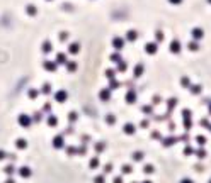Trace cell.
Wrapping results in <instances>:
<instances>
[{"mask_svg":"<svg viewBox=\"0 0 211 183\" xmlns=\"http://www.w3.org/2000/svg\"><path fill=\"white\" fill-rule=\"evenodd\" d=\"M128 39H130V41H135V39H136V32H135V31H130V32H128Z\"/></svg>","mask_w":211,"mask_h":183,"instance_id":"34","label":"cell"},{"mask_svg":"<svg viewBox=\"0 0 211 183\" xmlns=\"http://www.w3.org/2000/svg\"><path fill=\"white\" fill-rule=\"evenodd\" d=\"M112 183H123V178H121V176H116V178H114V182Z\"/></svg>","mask_w":211,"mask_h":183,"instance_id":"45","label":"cell"},{"mask_svg":"<svg viewBox=\"0 0 211 183\" xmlns=\"http://www.w3.org/2000/svg\"><path fill=\"white\" fill-rule=\"evenodd\" d=\"M182 87H189V80L187 78H182Z\"/></svg>","mask_w":211,"mask_h":183,"instance_id":"41","label":"cell"},{"mask_svg":"<svg viewBox=\"0 0 211 183\" xmlns=\"http://www.w3.org/2000/svg\"><path fill=\"white\" fill-rule=\"evenodd\" d=\"M169 129H170V131H174V129H175V124H174V122H170V124H169Z\"/></svg>","mask_w":211,"mask_h":183,"instance_id":"52","label":"cell"},{"mask_svg":"<svg viewBox=\"0 0 211 183\" xmlns=\"http://www.w3.org/2000/svg\"><path fill=\"white\" fill-rule=\"evenodd\" d=\"M175 104H177V100H175V98H170V102H169V109H167V117L170 116V112H172V109L175 107Z\"/></svg>","mask_w":211,"mask_h":183,"instance_id":"13","label":"cell"},{"mask_svg":"<svg viewBox=\"0 0 211 183\" xmlns=\"http://www.w3.org/2000/svg\"><path fill=\"white\" fill-rule=\"evenodd\" d=\"M192 153H194V149H192L191 146H186V148H184V154H186V156H191Z\"/></svg>","mask_w":211,"mask_h":183,"instance_id":"26","label":"cell"},{"mask_svg":"<svg viewBox=\"0 0 211 183\" xmlns=\"http://www.w3.org/2000/svg\"><path fill=\"white\" fill-rule=\"evenodd\" d=\"M111 171H112V166H111V164H106V166H104V175L111 173Z\"/></svg>","mask_w":211,"mask_h":183,"instance_id":"37","label":"cell"},{"mask_svg":"<svg viewBox=\"0 0 211 183\" xmlns=\"http://www.w3.org/2000/svg\"><path fill=\"white\" fill-rule=\"evenodd\" d=\"M5 183H15V182H14L12 178H7V182H5Z\"/></svg>","mask_w":211,"mask_h":183,"instance_id":"54","label":"cell"},{"mask_svg":"<svg viewBox=\"0 0 211 183\" xmlns=\"http://www.w3.org/2000/svg\"><path fill=\"white\" fill-rule=\"evenodd\" d=\"M210 114H211V104H210Z\"/></svg>","mask_w":211,"mask_h":183,"instance_id":"57","label":"cell"},{"mask_svg":"<svg viewBox=\"0 0 211 183\" xmlns=\"http://www.w3.org/2000/svg\"><path fill=\"white\" fill-rule=\"evenodd\" d=\"M44 68L50 70V71H55V70H56V65H55V63H50V61H46V63H44Z\"/></svg>","mask_w":211,"mask_h":183,"instance_id":"18","label":"cell"},{"mask_svg":"<svg viewBox=\"0 0 211 183\" xmlns=\"http://www.w3.org/2000/svg\"><path fill=\"white\" fill-rule=\"evenodd\" d=\"M27 12H29V14H34V12H36V9H34V7H27Z\"/></svg>","mask_w":211,"mask_h":183,"instance_id":"50","label":"cell"},{"mask_svg":"<svg viewBox=\"0 0 211 183\" xmlns=\"http://www.w3.org/2000/svg\"><path fill=\"white\" fill-rule=\"evenodd\" d=\"M4 171H5L7 175H12L14 171H15V168H14V164H9V166H5V168H4Z\"/></svg>","mask_w":211,"mask_h":183,"instance_id":"20","label":"cell"},{"mask_svg":"<svg viewBox=\"0 0 211 183\" xmlns=\"http://www.w3.org/2000/svg\"><path fill=\"white\" fill-rule=\"evenodd\" d=\"M112 46H114V48H116V49H121V48H123V39L116 38V39H114V41H112Z\"/></svg>","mask_w":211,"mask_h":183,"instance_id":"15","label":"cell"},{"mask_svg":"<svg viewBox=\"0 0 211 183\" xmlns=\"http://www.w3.org/2000/svg\"><path fill=\"white\" fill-rule=\"evenodd\" d=\"M210 2H211V0H210Z\"/></svg>","mask_w":211,"mask_h":183,"instance_id":"59","label":"cell"},{"mask_svg":"<svg viewBox=\"0 0 211 183\" xmlns=\"http://www.w3.org/2000/svg\"><path fill=\"white\" fill-rule=\"evenodd\" d=\"M118 87H119L118 81H111V88H118Z\"/></svg>","mask_w":211,"mask_h":183,"instance_id":"46","label":"cell"},{"mask_svg":"<svg viewBox=\"0 0 211 183\" xmlns=\"http://www.w3.org/2000/svg\"><path fill=\"white\" fill-rule=\"evenodd\" d=\"M41 119H43V116H41V114H36V116H34V120H36V122H39Z\"/></svg>","mask_w":211,"mask_h":183,"instance_id":"44","label":"cell"},{"mask_svg":"<svg viewBox=\"0 0 211 183\" xmlns=\"http://www.w3.org/2000/svg\"><path fill=\"white\" fill-rule=\"evenodd\" d=\"M89 164H90V168H92V170H95V168L99 166V158H92V159H90V163H89Z\"/></svg>","mask_w":211,"mask_h":183,"instance_id":"17","label":"cell"},{"mask_svg":"<svg viewBox=\"0 0 211 183\" xmlns=\"http://www.w3.org/2000/svg\"><path fill=\"white\" fill-rule=\"evenodd\" d=\"M67 151H68V154H79V148H73V146H68L67 148Z\"/></svg>","mask_w":211,"mask_h":183,"instance_id":"22","label":"cell"},{"mask_svg":"<svg viewBox=\"0 0 211 183\" xmlns=\"http://www.w3.org/2000/svg\"><path fill=\"white\" fill-rule=\"evenodd\" d=\"M208 183H211V180H210V182H208Z\"/></svg>","mask_w":211,"mask_h":183,"instance_id":"58","label":"cell"},{"mask_svg":"<svg viewBox=\"0 0 211 183\" xmlns=\"http://www.w3.org/2000/svg\"><path fill=\"white\" fill-rule=\"evenodd\" d=\"M131 171H133V168H131L130 164H124V166H123V173H124V175L131 173Z\"/></svg>","mask_w":211,"mask_h":183,"instance_id":"29","label":"cell"},{"mask_svg":"<svg viewBox=\"0 0 211 183\" xmlns=\"http://www.w3.org/2000/svg\"><path fill=\"white\" fill-rule=\"evenodd\" d=\"M143 156H145V154L141 153V151H136V153H133V154H131L133 161H141V159H143Z\"/></svg>","mask_w":211,"mask_h":183,"instance_id":"12","label":"cell"},{"mask_svg":"<svg viewBox=\"0 0 211 183\" xmlns=\"http://www.w3.org/2000/svg\"><path fill=\"white\" fill-rule=\"evenodd\" d=\"M48 125H50V127H56V125H58V119H56V116H50L48 117Z\"/></svg>","mask_w":211,"mask_h":183,"instance_id":"10","label":"cell"},{"mask_svg":"<svg viewBox=\"0 0 211 183\" xmlns=\"http://www.w3.org/2000/svg\"><path fill=\"white\" fill-rule=\"evenodd\" d=\"M104 148H106V143H97L95 144V151L101 153V151H104Z\"/></svg>","mask_w":211,"mask_h":183,"instance_id":"24","label":"cell"},{"mask_svg":"<svg viewBox=\"0 0 211 183\" xmlns=\"http://www.w3.org/2000/svg\"><path fill=\"white\" fill-rule=\"evenodd\" d=\"M43 51H44V53H50V51H51V44H50V42H44V46H43Z\"/></svg>","mask_w":211,"mask_h":183,"instance_id":"35","label":"cell"},{"mask_svg":"<svg viewBox=\"0 0 211 183\" xmlns=\"http://www.w3.org/2000/svg\"><path fill=\"white\" fill-rule=\"evenodd\" d=\"M50 85H48V83H46V85H44V87H43V93H50Z\"/></svg>","mask_w":211,"mask_h":183,"instance_id":"38","label":"cell"},{"mask_svg":"<svg viewBox=\"0 0 211 183\" xmlns=\"http://www.w3.org/2000/svg\"><path fill=\"white\" fill-rule=\"evenodd\" d=\"M189 48H191V49H198V44H196V42H191V46H189Z\"/></svg>","mask_w":211,"mask_h":183,"instance_id":"51","label":"cell"},{"mask_svg":"<svg viewBox=\"0 0 211 183\" xmlns=\"http://www.w3.org/2000/svg\"><path fill=\"white\" fill-rule=\"evenodd\" d=\"M141 112H143L145 116H150V114H153V107L151 105H143L141 107Z\"/></svg>","mask_w":211,"mask_h":183,"instance_id":"11","label":"cell"},{"mask_svg":"<svg viewBox=\"0 0 211 183\" xmlns=\"http://www.w3.org/2000/svg\"><path fill=\"white\" fill-rule=\"evenodd\" d=\"M196 143H198L199 146L206 144V137H204V136H198V137H196Z\"/></svg>","mask_w":211,"mask_h":183,"instance_id":"23","label":"cell"},{"mask_svg":"<svg viewBox=\"0 0 211 183\" xmlns=\"http://www.w3.org/2000/svg\"><path fill=\"white\" fill-rule=\"evenodd\" d=\"M155 171V168L151 166V164H147V166H143V173H153Z\"/></svg>","mask_w":211,"mask_h":183,"instance_id":"21","label":"cell"},{"mask_svg":"<svg viewBox=\"0 0 211 183\" xmlns=\"http://www.w3.org/2000/svg\"><path fill=\"white\" fill-rule=\"evenodd\" d=\"M182 117H184V129L189 131L192 127V122H191V110H182Z\"/></svg>","mask_w":211,"mask_h":183,"instance_id":"2","label":"cell"},{"mask_svg":"<svg viewBox=\"0 0 211 183\" xmlns=\"http://www.w3.org/2000/svg\"><path fill=\"white\" fill-rule=\"evenodd\" d=\"M177 141H181V137H165V139H162V144L165 146V148H169V146H172V144H175Z\"/></svg>","mask_w":211,"mask_h":183,"instance_id":"4","label":"cell"},{"mask_svg":"<svg viewBox=\"0 0 211 183\" xmlns=\"http://www.w3.org/2000/svg\"><path fill=\"white\" fill-rule=\"evenodd\" d=\"M67 97H68V93H67L65 90H60V92H56V93H55V98H56V102H60V104H63V102L67 100Z\"/></svg>","mask_w":211,"mask_h":183,"instance_id":"5","label":"cell"},{"mask_svg":"<svg viewBox=\"0 0 211 183\" xmlns=\"http://www.w3.org/2000/svg\"><path fill=\"white\" fill-rule=\"evenodd\" d=\"M181 183H194V182L189 180V178H184V180H181Z\"/></svg>","mask_w":211,"mask_h":183,"instance_id":"48","label":"cell"},{"mask_svg":"<svg viewBox=\"0 0 211 183\" xmlns=\"http://www.w3.org/2000/svg\"><path fill=\"white\" fill-rule=\"evenodd\" d=\"M94 183H106V178H104V175H99V176H95V178H94Z\"/></svg>","mask_w":211,"mask_h":183,"instance_id":"25","label":"cell"},{"mask_svg":"<svg viewBox=\"0 0 211 183\" xmlns=\"http://www.w3.org/2000/svg\"><path fill=\"white\" fill-rule=\"evenodd\" d=\"M179 49H181V46H179V42L177 41H174L170 46V51H174V53H179Z\"/></svg>","mask_w":211,"mask_h":183,"instance_id":"19","label":"cell"},{"mask_svg":"<svg viewBox=\"0 0 211 183\" xmlns=\"http://www.w3.org/2000/svg\"><path fill=\"white\" fill-rule=\"evenodd\" d=\"M101 98H102V100H109V98H111V92H109V90H102V92H101Z\"/></svg>","mask_w":211,"mask_h":183,"instance_id":"16","label":"cell"},{"mask_svg":"<svg viewBox=\"0 0 211 183\" xmlns=\"http://www.w3.org/2000/svg\"><path fill=\"white\" fill-rule=\"evenodd\" d=\"M4 158H7V153H5V151H0V161H2Z\"/></svg>","mask_w":211,"mask_h":183,"instance_id":"47","label":"cell"},{"mask_svg":"<svg viewBox=\"0 0 211 183\" xmlns=\"http://www.w3.org/2000/svg\"><path fill=\"white\" fill-rule=\"evenodd\" d=\"M143 183H151V182H150V180H147V182H143Z\"/></svg>","mask_w":211,"mask_h":183,"instance_id":"56","label":"cell"},{"mask_svg":"<svg viewBox=\"0 0 211 183\" xmlns=\"http://www.w3.org/2000/svg\"><path fill=\"white\" fill-rule=\"evenodd\" d=\"M107 77H109V78L114 77V71H112V70H107Z\"/></svg>","mask_w":211,"mask_h":183,"instance_id":"49","label":"cell"},{"mask_svg":"<svg viewBox=\"0 0 211 183\" xmlns=\"http://www.w3.org/2000/svg\"><path fill=\"white\" fill-rule=\"evenodd\" d=\"M192 36H194V38H198V39L203 38V31L201 29H194V31H192Z\"/></svg>","mask_w":211,"mask_h":183,"instance_id":"27","label":"cell"},{"mask_svg":"<svg viewBox=\"0 0 211 183\" xmlns=\"http://www.w3.org/2000/svg\"><path fill=\"white\" fill-rule=\"evenodd\" d=\"M58 63H65V56L63 54H58Z\"/></svg>","mask_w":211,"mask_h":183,"instance_id":"43","label":"cell"},{"mask_svg":"<svg viewBox=\"0 0 211 183\" xmlns=\"http://www.w3.org/2000/svg\"><path fill=\"white\" fill-rule=\"evenodd\" d=\"M170 2H174V3H179V2H181V0H170Z\"/></svg>","mask_w":211,"mask_h":183,"instance_id":"55","label":"cell"},{"mask_svg":"<svg viewBox=\"0 0 211 183\" xmlns=\"http://www.w3.org/2000/svg\"><path fill=\"white\" fill-rule=\"evenodd\" d=\"M17 120H19L20 127H31V124H32V119H31L27 114H20V116L17 117Z\"/></svg>","mask_w":211,"mask_h":183,"instance_id":"1","label":"cell"},{"mask_svg":"<svg viewBox=\"0 0 211 183\" xmlns=\"http://www.w3.org/2000/svg\"><path fill=\"white\" fill-rule=\"evenodd\" d=\"M70 51H72V53H77V51H79V44H72Z\"/></svg>","mask_w":211,"mask_h":183,"instance_id":"39","label":"cell"},{"mask_svg":"<svg viewBox=\"0 0 211 183\" xmlns=\"http://www.w3.org/2000/svg\"><path fill=\"white\" fill-rule=\"evenodd\" d=\"M77 119V114H70V120H75Z\"/></svg>","mask_w":211,"mask_h":183,"instance_id":"53","label":"cell"},{"mask_svg":"<svg viewBox=\"0 0 211 183\" xmlns=\"http://www.w3.org/2000/svg\"><path fill=\"white\" fill-rule=\"evenodd\" d=\"M53 148H55V149H63V148H65V139H63V136H56V137L53 139Z\"/></svg>","mask_w":211,"mask_h":183,"instance_id":"3","label":"cell"},{"mask_svg":"<svg viewBox=\"0 0 211 183\" xmlns=\"http://www.w3.org/2000/svg\"><path fill=\"white\" fill-rule=\"evenodd\" d=\"M141 73H143V66H141V65H138V66L135 68V75H136V77H140Z\"/></svg>","mask_w":211,"mask_h":183,"instance_id":"30","label":"cell"},{"mask_svg":"<svg viewBox=\"0 0 211 183\" xmlns=\"http://www.w3.org/2000/svg\"><path fill=\"white\" fill-rule=\"evenodd\" d=\"M147 53H150V54H153L155 51H157V44H153V42H150V44H147Z\"/></svg>","mask_w":211,"mask_h":183,"instance_id":"14","label":"cell"},{"mask_svg":"<svg viewBox=\"0 0 211 183\" xmlns=\"http://www.w3.org/2000/svg\"><path fill=\"white\" fill-rule=\"evenodd\" d=\"M38 95H39V92H38V90H29V97H31V98H36Z\"/></svg>","mask_w":211,"mask_h":183,"instance_id":"36","label":"cell"},{"mask_svg":"<svg viewBox=\"0 0 211 183\" xmlns=\"http://www.w3.org/2000/svg\"><path fill=\"white\" fill-rule=\"evenodd\" d=\"M201 125H203V127H206V129H210V131H211V124H210V122H208V120H206V119H201Z\"/></svg>","mask_w":211,"mask_h":183,"instance_id":"32","label":"cell"},{"mask_svg":"<svg viewBox=\"0 0 211 183\" xmlns=\"http://www.w3.org/2000/svg\"><path fill=\"white\" fill-rule=\"evenodd\" d=\"M201 92V87H192V93H199Z\"/></svg>","mask_w":211,"mask_h":183,"instance_id":"42","label":"cell"},{"mask_svg":"<svg viewBox=\"0 0 211 183\" xmlns=\"http://www.w3.org/2000/svg\"><path fill=\"white\" fill-rule=\"evenodd\" d=\"M141 127H143V129H147V127H148V125H150V122H148V120H141Z\"/></svg>","mask_w":211,"mask_h":183,"instance_id":"40","label":"cell"},{"mask_svg":"<svg viewBox=\"0 0 211 183\" xmlns=\"http://www.w3.org/2000/svg\"><path fill=\"white\" fill-rule=\"evenodd\" d=\"M15 146H17V149H26V148H27V141H26V139H17V141H15Z\"/></svg>","mask_w":211,"mask_h":183,"instance_id":"9","label":"cell"},{"mask_svg":"<svg viewBox=\"0 0 211 183\" xmlns=\"http://www.w3.org/2000/svg\"><path fill=\"white\" fill-rule=\"evenodd\" d=\"M123 131H124V134H128V136H131V134H135V131H136V127L133 124H124V127H123Z\"/></svg>","mask_w":211,"mask_h":183,"instance_id":"7","label":"cell"},{"mask_svg":"<svg viewBox=\"0 0 211 183\" xmlns=\"http://www.w3.org/2000/svg\"><path fill=\"white\" fill-rule=\"evenodd\" d=\"M106 122H107V124H114V122H116V117L114 116H107L106 117Z\"/></svg>","mask_w":211,"mask_h":183,"instance_id":"33","label":"cell"},{"mask_svg":"<svg viewBox=\"0 0 211 183\" xmlns=\"http://www.w3.org/2000/svg\"><path fill=\"white\" fill-rule=\"evenodd\" d=\"M196 156H198V158H204V156H206V151H204L203 148H199V149L196 151Z\"/></svg>","mask_w":211,"mask_h":183,"instance_id":"28","label":"cell"},{"mask_svg":"<svg viewBox=\"0 0 211 183\" xmlns=\"http://www.w3.org/2000/svg\"><path fill=\"white\" fill-rule=\"evenodd\" d=\"M136 102V93L135 92H128L126 95V104H135Z\"/></svg>","mask_w":211,"mask_h":183,"instance_id":"8","label":"cell"},{"mask_svg":"<svg viewBox=\"0 0 211 183\" xmlns=\"http://www.w3.org/2000/svg\"><path fill=\"white\" fill-rule=\"evenodd\" d=\"M19 175L22 176V178H29L31 175H32V171H31L29 166H20L19 168Z\"/></svg>","mask_w":211,"mask_h":183,"instance_id":"6","label":"cell"},{"mask_svg":"<svg viewBox=\"0 0 211 183\" xmlns=\"http://www.w3.org/2000/svg\"><path fill=\"white\" fill-rule=\"evenodd\" d=\"M151 137H153V139H163V137H162V134L160 132H158V131H153V132H151Z\"/></svg>","mask_w":211,"mask_h":183,"instance_id":"31","label":"cell"}]
</instances>
